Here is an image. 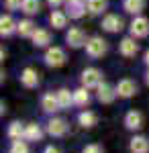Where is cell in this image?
Returning a JSON list of instances; mask_svg holds the SVG:
<instances>
[{
  "instance_id": "obj_7",
  "label": "cell",
  "mask_w": 149,
  "mask_h": 153,
  "mask_svg": "<svg viewBox=\"0 0 149 153\" xmlns=\"http://www.w3.org/2000/svg\"><path fill=\"white\" fill-rule=\"evenodd\" d=\"M123 19L118 16V14H106L102 19V29L106 33H118V31H123Z\"/></svg>"
},
{
  "instance_id": "obj_4",
  "label": "cell",
  "mask_w": 149,
  "mask_h": 153,
  "mask_svg": "<svg viewBox=\"0 0 149 153\" xmlns=\"http://www.w3.org/2000/svg\"><path fill=\"white\" fill-rule=\"evenodd\" d=\"M66 41H68V45L72 49H80V47H86V33L82 31L80 27H74V29H69L68 33H66Z\"/></svg>"
},
{
  "instance_id": "obj_26",
  "label": "cell",
  "mask_w": 149,
  "mask_h": 153,
  "mask_svg": "<svg viewBox=\"0 0 149 153\" xmlns=\"http://www.w3.org/2000/svg\"><path fill=\"white\" fill-rule=\"evenodd\" d=\"M86 6H88V12L92 14H102L108 6V0H86Z\"/></svg>"
},
{
  "instance_id": "obj_13",
  "label": "cell",
  "mask_w": 149,
  "mask_h": 153,
  "mask_svg": "<svg viewBox=\"0 0 149 153\" xmlns=\"http://www.w3.org/2000/svg\"><path fill=\"white\" fill-rule=\"evenodd\" d=\"M125 127L129 131H137L143 127V114L137 112V110H129L125 117Z\"/></svg>"
},
{
  "instance_id": "obj_24",
  "label": "cell",
  "mask_w": 149,
  "mask_h": 153,
  "mask_svg": "<svg viewBox=\"0 0 149 153\" xmlns=\"http://www.w3.org/2000/svg\"><path fill=\"white\" fill-rule=\"evenodd\" d=\"M96 120H98V118H96V114H94L92 110H84V112H80V114H78V123H80L84 129L94 127V125H96Z\"/></svg>"
},
{
  "instance_id": "obj_1",
  "label": "cell",
  "mask_w": 149,
  "mask_h": 153,
  "mask_svg": "<svg viewBox=\"0 0 149 153\" xmlns=\"http://www.w3.org/2000/svg\"><path fill=\"white\" fill-rule=\"evenodd\" d=\"M106 51H108V43L104 41L102 37H92L88 39V43H86V55L92 59H98L106 55Z\"/></svg>"
},
{
  "instance_id": "obj_16",
  "label": "cell",
  "mask_w": 149,
  "mask_h": 153,
  "mask_svg": "<svg viewBox=\"0 0 149 153\" xmlns=\"http://www.w3.org/2000/svg\"><path fill=\"white\" fill-rule=\"evenodd\" d=\"M49 23H51L53 29H66V25H68V12L53 10V12H51V16H49Z\"/></svg>"
},
{
  "instance_id": "obj_11",
  "label": "cell",
  "mask_w": 149,
  "mask_h": 153,
  "mask_svg": "<svg viewBox=\"0 0 149 153\" xmlns=\"http://www.w3.org/2000/svg\"><path fill=\"white\" fill-rule=\"evenodd\" d=\"M21 84H23L25 88H37L39 86V74L33 68H25L21 71Z\"/></svg>"
},
{
  "instance_id": "obj_33",
  "label": "cell",
  "mask_w": 149,
  "mask_h": 153,
  "mask_svg": "<svg viewBox=\"0 0 149 153\" xmlns=\"http://www.w3.org/2000/svg\"><path fill=\"white\" fill-rule=\"evenodd\" d=\"M143 59H145V63H147V68H149V49L145 51V57H143Z\"/></svg>"
},
{
  "instance_id": "obj_10",
  "label": "cell",
  "mask_w": 149,
  "mask_h": 153,
  "mask_svg": "<svg viewBox=\"0 0 149 153\" xmlns=\"http://www.w3.org/2000/svg\"><path fill=\"white\" fill-rule=\"evenodd\" d=\"M98 100L102 102V104H110V102H115V98L118 94H116V88H112V86H108V84H100L98 88Z\"/></svg>"
},
{
  "instance_id": "obj_8",
  "label": "cell",
  "mask_w": 149,
  "mask_h": 153,
  "mask_svg": "<svg viewBox=\"0 0 149 153\" xmlns=\"http://www.w3.org/2000/svg\"><path fill=\"white\" fill-rule=\"evenodd\" d=\"M116 94L121 96V98H131V96H135L137 94V84H135V80H129V78L121 80V82L116 84Z\"/></svg>"
},
{
  "instance_id": "obj_31",
  "label": "cell",
  "mask_w": 149,
  "mask_h": 153,
  "mask_svg": "<svg viewBox=\"0 0 149 153\" xmlns=\"http://www.w3.org/2000/svg\"><path fill=\"white\" fill-rule=\"evenodd\" d=\"M61 2H63V0H47V4H49V6H53V8H57Z\"/></svg>"
},
{
  "instance_id": "obj_25",
  "label": "cell",
  "mask_w": 149,
  "mask_h": 153,
  "mask_svg": "<svg viewBox=\"0 0 149 153\" xmlns=\"http://www.w3.org/2000/svg\"><path fill=\"white\" fill-rule=\"evenodd\" d=\"M123 8L129 14H139V12L145 8V0H125L123 2Z\"/></svg>"
},
{
  "instance_id": "obj_30",
  "label": "cell",
  "mask_w": 149,
  "mask_h": 153,
  "mask_svg": "<svg viewBox=\"0 0 149 153\" xmlns=\"http://www.w3.org/2000/svg\"><path fill=\"white\" fill-rule=\"evenodd\" d=\"M21 4H23V0H4V6L8 10H21Z\"/></svg>"
},
{
  "instance_id": "obj_2",
  "label": "cell",
  "mask_w": 149,
  "mask_h": 153,
  "mask_svg": "<svg viewBox=\"0 0 149 153\" xmlns=\"http://www.w3.org/2000/svg\"><path fill=\"white\" fill-rule=\"evenodd\" d=\"M82 86L84 88H98L102 84V71L96 68H86L82 71Z\"/></svg>"
},
{
  "instance_id": "obj_3",
  "label": "cell",
  "mask_w": 149,
  "mask_h": 153,
  "mask_svg": "<svg viewBox=\"0 0 149 153\" xmlns=\"http://www.w3.org/2000/svg\"><path fill=\"white\" fill-rule=\"evenodd\" d=\"M43 59H45V63L49 68H61L66 63V51L61 47H55L53 45V47H49L45 51V57Z\"/></svg>"
},
{
  "instance_id": "obj_15",
  "label": "cell",
  "mask_w": 149,
  "mask_h": 153,
  "mask_svg": "<svg viewBox=\"0 0 149 153\" xmlns=\"http://www.w3.org/2000/svg\"><path fill=\"white\" fill-rule=\"evenodd\" d=\"M31 39H33L35 47H47V45L51 43V33H49L47 29H37Z\"/></svg>"
},
{
  "instance_id": "obj_19",
  "label": "cell",
  "mask_w": 149,
  "mask_h": 153,
  "mask_svg": "<svg viewBox=\"0 0 149 153\" xmlns=\"http://www.w3.org/2000/svg\"><path fill=\"white\" fill-rule=\"evenodd\" d=\"M55 94H57V100H59V108H69L74 104V92H69L68 88H61Z\"/></svg>"
},
{
  "instance_id": "obj_9",
  "label": "cell",
  "mask_w": 149,
  "mask_h": 153,
  "mask_svg": "<svg viewBox=\"0 0 149 153\" xmlns=\"http://www.w3.org/2000/svg\"><path fill=\"white\" fill-rule=\"evenodd\" d=\"M47 133H49L51 137H63V135L68 133V123H66L63 118H51V120L47 123Z\"/></svg>"
},
{
  "instance_id": "obj_17",
  "label": "cell",
  "mask_w": 149,
  "mask_h": 153,
  "mask_svg": "<svg viewBox=\"0 0 149 153\" xmlns=\"http://www.w3.org/2000/svg\"><path fill=\"white\" fill-rule=\"evenodd\" d=\"M129 149H131V153H149V141L145 137H133Z\"/></svg>"
},
{
  "instance_id": "obj_18",
  "label": "cell",
  "mask_w": 149,
  "mask_h": 153,
  "mask_svg": "<svg viewBox=\"0 0 149 153\" xmlns=\"http://www.w3.org/2000/svg\"><path fill=\"white\" fill-rule=\"evenodd\" d=\"M88 10L86 2H74V4H68V16L69 19H82Z\"/></svg>"
},
{
  "instance_id": "obj_27",
  "label": "cell",
  "mask_w": 149,
  "mask_h": 153,
  "mask_svg": "<svg viewBox=\"0 0 149 153\" xmlns=\"http://www.w3.org/2000/svg\"><path fill=\"white\" fill-rule=\"evenodd\" d=\"M25 129H27V127H23L19 120H14L10 127H8V137H10L12 141H16V139H25Z\"/></svg>"
},
{
  "instance_id": "obj_5",
  "label": "cell",
  "mask_w": 149,
  "mask_h": 153,
  "mask_svg": "<svg viewBox=\"0 0 149 153\" xmlns=\"http://www.w3.org/2000/svg\"><path fill=\"white\" fill-rule=\"evenodd\" d=\"M131 35L135 39H143L149 35V19L145 16H135L131 23Z\"/></svg>"
},
{
  "instance_id": "obj_32",
  "label": "cell",
  "mask_w": 149,
  "mask_h": 153,
  "mask_svg": "<svg viewBox=\"0 0 149 153\" xmlns=\"http://www.w3.org/2000/svg\"><path fill=\"white\" fill-rule=\"evenodd\" d=\"M43 153H59V149L57 147H53V145H49V147H45V151Z\"/></svg>"
},
{
  "instance_id": "obj_6",
  "label": "cell",
  "mask_w": 149,
  "mask_h": 153,
  "mask_svg": "<svg viewBox=\"0 0 149 153\" xmlns=\"http://www.w3.org/2000/svg\"><path fill=\"white\" fill-rule=\"evenodd\" d=\"M118 51H121L123 57H135L139 51V45H137V41H135V37H125L118 43Z\"/></svg>"
},
{
  "instance_id": "obj_22",
  "label": "cell",
  "mask_w": 149,
  "mask_h": 153,
  "mask_svg": "<svg viewBox=\"0 0 149 153\" xmlns=\"http://www.w3.org/2000/svg\"><path fill=\"white\" fill-rule=\"evenodd\" d=\"M19 35L21 37H33L35 31H37V27H35V23L31 21V19H25V21H21L19 23Z\"/></svg>"
},
{
  "instance_id": "obj_35",
  "label": "cell",
  "mask_w": 149,
  "mask_h": 153,
  "mask_svg": "<svg viewBox=\"0 0 149 153\" xmlns=\"http://www.w3.org/2000/svg\"><path fill=\"white\" fill-rule=\"evenodd\" d=\"M145 82H147V86H149V70H147V74H145Z\"/></svg>"
},
{
  "instance_id": "obj_21",
  "label": "cell",
  "mask_w": 149,
  "mask_h": 153,
  "mask_svg": "<svg viewBox=\"0 0 149 153\" xmlns=\"http://www.w3.org/2000/svg\"><path fill=\"white\" fill-rule=\"evenodd\" d=\"M41 137H43V131H41L39 125H35V123L27 125V129H25V139L27 141H41Z\"/></svg>"
},
{
  "instance_id": "obj_12",
  "label": "cell",
  "mask_w": 149,
  "mask_h": 153,
  "mask_svg": "<svg viewBox=\"0 0 149 153\" xmlns=\"http://www.w3.org/2000/svg\"><path fill=\"white\" fill-rule=\"evenodd\" d=\"M16 29H19V23L12 21L10 14H2L0 16V35L2 37H10Z\"/></svg>"
},
{
  "instance_id": "obj_14",
  "label": "cell",
  "mask_w": 149,
  "mask_h": 153,
  "mask_svg": "<svg viewBox=\"0 0 149 153\" xmlns=\"http://www.w3.org/2000/svg\"><path fill=\"white\" fill-rule=\"evenodd\" d=\"M41 108H43L45 112H55V110H59L57 94H53V92L43 94V96H41Z\"/></svg>"
},
{
  "instance_id": "obj_29",
  "label": "cell",
  "mask_w": 149,
  "mask_h": 153,
  "mask_svg": "<svg viewBox=\"0 0 149 153\" xmlns=\"http://www.w3.org/2000/svg\"><path fill=\"white\" fill-rule=\"evenodd\" d=\"M82 153H104V149L98 143H90V145H86V147L82 149Z\"/></svg>"
},
{
  "instance_id": "obj_20",
  "label": "cell",
  "mask_w": 149,
  "mask_h": 153,
  "mask_svg": "<svg viewBox=\"0 0 149 153\" xmlns=\"http://www.w3.org/2000/svg\"><path fill=\"white\" fill-rule=\"evenodd\" d=\"M74 104L76 106H88L90 104V94H88V88H78L74 90Z\"/></svg>"
},
{
  "instance_id": "obj_23",
  "label": "cell",
  "mask_w": 149,
  "mask_h": 153,
  "mask_svg": "<svg viewBox=\"0 0 149 153\" xmlns=\"http://www.w3.org/2000/svg\"><path fill=\"white\" fill-rule=\"evenodd\" d=\"M21 10H23L25 14H29V16L39 14V10H41V0H23Z\"/></svg>"
},
{
  "instance_id": "obj_28",
  "label": "cell",
  "mask_w": 149,
  "mask_h": 153,
  "mask_svg": "<svg viewBox=\"0 0 149 153\" xmlns=\"http://www.w3.org/2000/svg\"><path fill=\"white\" fill-rule=\"evenodd\" d=\"M8 153H29V147H27V143H25V141L16 139V141H12L10 151H8Z\"/></svg>"
},
{
  "instance_id": "obj_34",
  "label": "cell",
  "mask_w": 149,
  "mask_h": 153,
  "mask_svg": "<svg viewBox=\"0 0 149 153\" xmlns=\"http://www.w3.org/2000/svg\"><path fill=\"white\" fill-rule=\"evenodd\" d=\"M74 2H86V0H68V4H74Z\"/></svg>"
}]
</instances>
